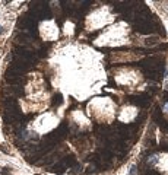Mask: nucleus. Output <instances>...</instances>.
<instances>
[{"instance_id": "nucleus-1", "label": "nucleus", "mask_w": 168, "mask_h": 175, "mask_svg": "<svg viewBox=\"0 0 168 175\" xmlns=\"http://www.w3.org/2000/svg\"><path fill=\"white\" fill-rule=\"evenodd\" d=\"M162 109H164L165 112H168V102H165V104L162 105Z\"/></svg>"}, {"instance_id": "nucleus-2", "label": "nucleus", "mask_w": 168, "mask_h": 175, "mask_svg": "<svg viewBox=\"0 0 168 175\" xmlns=\"http://www.w3.org/2000/svg\"><path fill=\"white\" fill-rule=\"evenodd\" d=\"M3 31H5V29H3V26L0 25V35H2V34H3Z\"/></svg>"}]
</instances>
